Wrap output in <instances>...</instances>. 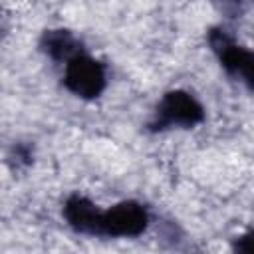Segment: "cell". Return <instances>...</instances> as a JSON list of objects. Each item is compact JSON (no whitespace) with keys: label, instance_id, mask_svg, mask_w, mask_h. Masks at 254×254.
<instances>
[{"label":"cell","instance_id":"1","mask_svg":"<svg viewBox=\"0 0 254 254\" xmlns=\"http://www.w3.org/2000/svg\"><path fill=\"white\" fill-rule=\"evenodd\" d=\"M202 119H204L202 105L189 91L173 89L161 97L155 115L149 123V129L151 131H167L175 127L189 129L198 125Z\"/></svg>","mask_w":254,"mask_h":254},{"label":"cell","instance_id":"3","mask_svg":"<svg viewBox=\"0 0 254 254\" xmlns=\"http://www.w3.org/2000/svg\"><path fill=\"white\" fill-rule=\"evenodd\" d=\"M64 83L73 95L81 99H93L101 95V91L105 89V83H107L105 67L97 60L81 52L73 56L69 62H65Z\"/></svg>","mask_w":254,"mask_h":254},{"label":"cell","instance_id":"7","mask_svg":"<svg viewBox=\"0 0 254 254\" xmlns=\"http://www.w3.org/2000/svg\"><path fill=\"white\" fill-rule=\"evenodd\" d=\"M10 163L14 169H20V167H28L32 163V151L30 147L26 145H16L10 153Z\"/></svg>","mask_w":254,"mask_h":254},{"label":"cell","instance_id":"9","mask_svg":"<svg viewBox=\"0 0 254 254\" xmlns=\"http://www.w3.org/2000/svg\"><path fill=\"white\" fill-rule=\"evenodd\" d=\"M234 250H238L240 254H250V252H252V238H250V234L240 236V238L234 242Z\"/></svg>","mask_w":254,"mask_h":254},{"label":"cell","instance_id":"2","mask_svg":"<svg viewBox=\"0 0 254 254\" xmlns=\"http://www.w3.org/2000/svg\"><path fill=\"white\" fill-rule=\"evenodd\" d=\"M149 224V212L141 202L123 200L113 204L109 210H101L97 236L111 238H131L145 232Z\"/></svg>","mask_w":254,"mask_h":254},{"label":"cell","instance_id":"4","mask_svg":"<svg viewBox=\"0 0 254 254\" xmlns=\"http://www.w3.org/2000/svg\"><path fill=\"white\" fill-rule=\"evenodd\" d=\"M208 44H210V50L216 54L220 65L232 77L244 81L246 87L250 89L252 87V64H254L252 54L244 46H238L224 28H212L208 32Z\"/></svg>","mask_w":254,"mask_h":254},{"label":"cell","instance_id":"6","mask_svg":"<svg viewBox=\"0 0 254 254\" xmlns=\"http://www.w3.org/2000/svg\"><path fill=\"white\" fill-rule=\"evenodd\" d=\"M40 48L46 56H50L56 62H69L73 56L81 54V42L64 28L58 30H46L40 40Z\"/></svg>","mask_w":254,"mask_h":254},{"label":"cell","instance_id":"8","mask_svg":"<svg viewBox=\"0 0 254 254\" xmlns=\"http://www.w3.org/2000/svg\"><path fill=\"white\" fill-rule=\"evenodd\" d=\"M220 2V10L226 12L230 18H236L242 12V4L244 0H218Z\"/></svg>","mask_w":254,"mask_h":254},{"label":"cell","instance_id":"5","mask_svg":"<svg viewBox=\"0 0 254 254\" xmlns=\"http://www.w3.org/2000/svg\"><path fill=\"white\" fill-rule=\"evenodd\" d=\"M99 214H101V208L81 194H71L64 204V216L67 224L79 234L97 236Z\"/></svg>","mask_w":254,"mask_h":254}]
</instances>
